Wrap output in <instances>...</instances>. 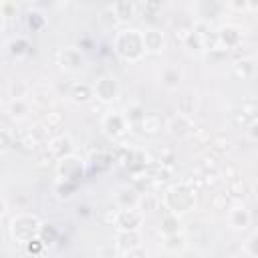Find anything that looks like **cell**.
I'll return each instance as SVG.
<instances>
[{"instance_id": "1", "label": "cell", "mask_w": 258, "mask_h": 258, "mask_svg": "<svg viewBox=\"0 0 258 258\" xmlns=\"http://www.w3.org/2000/svg\"><path fill=\"white\" fill-rule=\"evenodd\" d=\"M113 48L115 52L125 58V60H139L143 56V40H141V30L137 28H121L115 34L113 40Z\"/></svg>"}, {"instance_id": "2", "label": "cell", "mask_w": 258, "mask_h": 258, "mask_svg": "<svg viewBox=\"0 0 258 258\" xmlns=\"http://www.w3.org/2000/svg\"><path fill=\"white\" fill-rule=\"evenodd\" d=\"M196 204V196H194V189L187 187L185 183H179V185H173L165 191V208L169 210V214L173 216H179V214H185L194 208Z\"/></svg>"}, {"instance_id": "3", "label": "cell", "mask_w": 258, "mask_h": 258, "mask_svg": "<svg viewBox=\"0 0 258 258\" xmlns=\"http://www.w3.org/2000/svg\"><path fill=\"white\" fill-rule=\"evenodd\" d=\"M40 226L42 224H40V220L36 216H32V214H20V216H16L10 222V234H12L14 240L26 244V242H30L32 238L38 236Z\"/></svg>"}, {"instance_id": "4", "label": "cell", "mask_w": 258, "mask_h": 258, "mask_svg": "<svg viewBox=\"0 0 258 258\" xmlns=\"http://www.w3.org/2000/svg\"><path fill=\"white\" fill-rule=\"evenodd\" d=\"M93 93L97 95V99H99L101 103H111V101H115L117 95H119V83H117L115 77L105 75V77L97 79V83H95V87H93Z\"/></svg>"}, {"instance_id": "5", "label": "cell", "mask_w": 258, "mask_h": 258, "mask_svg": "<svg viewBox=\"0 0 258 258\" xmlns=\"http://www.w3.org/2000/svg\"><path fill=\"white\" fill-rule=\"evenodd\" d=\"M56 169H58V175H60L62 181H75L83 173V161L69 153V155L58 159V167Z\"/></svg>"}, {"instance_id": "6", "label": "cell", "mask_w": 258, "mask_h": 258, "mask_svg": "<svg viewBox=\"0 0 258 258\" xmlns=\"http://www.w3.org/2000/svg\"><path fill=\"white\" fill-rule=\"evenodd\" d=\"M216 34H218L220 48H224V50L238 46L240 40H242V32H240V28L234 26V24H224V26H220V30H218Z\"/></svg>"}, {"instance_id": "7", "label": "cell", "mask_w": 258, "mask_h": 258, "mask_svg": "<svg viewBox=\"0 0 258 258\" xmlns=\"http://www.w3.org/2000/svg\"><path fill=\"white\" fill-rule=\"evenodd\" d=\"M141 222H143V214L137 212V210L133 208V210H119V214H117V222H115V224H117L121 230L137 232L139 226H141Z\"/></svg>"}, {"instance_id": "8", "label": "cell", "mask_w": 258, "mask_h": 258, "mask_svg": "<svg viewBox=\"0 0 258 258\" xmlns=\"http://www.w3.org/2000/svg\"><path fill=\"white\" fill-rule=\"evenodd\" d=\"M141 40L145 52H161L165 46V36L159 28H147L145 32H141Z\"/></svg>"}, {"instance_id": "9", "label": "cell", "mask_w": 258, "mask_h": 258, "mask_svg": "<svg viewBox=\"0 0 258 258\" xmlns=\"http://www.w3.org/2000/svg\"><path fill=\"white\" fill-rule=\"evenodd\" d=\"M81 62H83L81 50L75 48V46H67V48H62L60 54H58V64H60L62 69H67V71H77V69L81 67Z\"/></svg>"}, {"instance_id": "10", "label": "cell", "mask_w": 258, "mask_h": 258, "mask_svg": "<svg viewBox=\"0 0 258 258\" xmlns=\"http://www.w3.org/2000/svg\"><path fill=\"white\" fill-rule=\"evenodd\" d=\"M167 129H169V133H171L173 137H177V139H183V137H187V135L194 131V125H191V119L177 115V117H173V119L169 121Z\"/></svg>"}, {"instance_id": "11", "label": "cell", "mask_w": 258, "mask_h": 258, "mask_svg": "<svg viewBox=\"0 0 258 258\" xmlns=\"http://www.w3.org/2000/svg\"><path fill=\"white\" fill-rule=\"evenodd\" d=\"M181 79H183V71H181L179 64L171 62V64L163 67V71H161V83H163V87H167V89H175V87L179 85Z\"/></svg>"}, {"instance_id": "12", "label": "cell", "mask_w": 258, "mask_h": 258, "mask_svg": "<svg viewBox=\"0 0 258 258\" xmlns=\"http://www.w3.org/2000/svg\"><path fill=\"white\" fill-rule=\"evenodd\" d=\"M125 125L127 123H125L123 115H119V113H109L103 119V127L107 131V135H111V137H119L125 131Z\"/></svg>"}, {"instance_id": "13", "label": "cell", "mask_w": 258, "mask_h": 258, "mask_svg": "<svg viewBox=\"0 0 258 258\" xmlns=\"http://www.w3.org/2000/svg\"><path fill=\"white\" fill-rule=\"evenodd\" d=\"M30 95H32L30 99L36 105H40V107H48V105L54 103V93L46 85H34V87H30Z\"/></svg>"}, {"instance_id": "14", "label": "cell", "mask_w": 258, "mask_h": 258, "mask_svg": "<svg viewBox=\"0 0 258 258\" xmlns=\"http://www.w3.org/2000/svg\"><path fill=\"white\" fill-rule=\"evenodd\" d=\"M234 123L242 125V127H254L256 125V107L254 105H242V109H238L234 113Z\"/></svg>"}, {"instance_id": "15", "label": "cell", "mask_w": 258, "mask_h": 258, "mask_svg": "<svg viewBox=\"0 0 258 258\" xmlns=\"http://www.w3.org/2000/svg\"><path fill=\"white\" fill-rule=\"evenodd\" d=\"M175 105H177V113H179L181 117H187V119H191V117L196 115V111H198V101H196V97L189 95V93L177 97Z\"/></svg>"}, {"instance_id": "16", "label": "cell", "mask_w": 258, "mask_h": 258, "mask_svg": "<svg viewBox=\"0 0 258 258\" xmlns=\"http://www.w3.org/2000/svg\"><path fill=\"white\" fill-rule=\"evenodd\" d=\"M137 127H139L145 135H157V133L163 129V121H161V117L155 115V113H145L143 121H141Z\"/></svg>"}, {"instance_id": "17", "label": "cell", "mask_w": 258, "mask_h": 258, "mask_svg": "<svg viewBox=\"0 0 258 258\" xmlns=\"http://www.w3.org/2000/svg\"><path fill=\"white\" fill-rule=\"evenodd\" d=\"M141 246V238H139V232H127V230H121L117 234V248L127 252V250H133Z\"/></svg>"}, {"instance_id": "18", "label": "cell", "mask_w": 258, "mask_h": 258, "mask_svg": "<svg viewBox=\"0 0 258 258\" xmlns=\"http://www.w3.org/2000/svg\"><path fill=\"white\" fill-rule=\"evenodd\" d=\"M46 149H48V153H50L52 157L60 159V157L69 155V151H71V139H69V137L58 135V137L50 139V143H48V147H46Z\"/></svg>"}, {"instance_id": "19", "label": "cell", "mask_w": 258, "mask_h": 258, "mask_svg": "<svg viewBox=\"0 0 258 258\" xmlns=\"http://www.w3.org/2000/svg\"><path fill=\"white\" fill-rule=\"evenodd\" d=\"M69 97H71V101H75V103H87V101L93 97V89H91L89 85H85V83H75V85L71 87Z\"/></svg>"}, {"instance_id": "20", "label": "cell", "mask_w": 258, "mask_h": 258, "mask_svg": "<svg viewBox=\"0 0 258 258\" xmlns=\"http://www.w3.org/2000/svg\"><path fill=\"white\" fill-rule=\"evenodd\" d=\"M228 220H230V226L232 228H242L244 230L250 224V214H248L246 208H234V210H230Z\"/></svg>"}, {"instance_id": "21", "label": "cell", "mask_w": 258, "mask_h": 258, "mask_svg": "<svg viewBox=\"0 0 258 258\" xmlns=\"http://www.w3.org/2000/svg\"><path fill=\"white\" fill-rule=\"evenodd\" d=\"M117 204L121 206V210H133L139 204V196L135 189H121L117 194Z\"/></svg>"}, {"instance_id": "22", "label": "cell", "mask_w": 258, "mask_h": 258, "mask_svg": "<svg viewBox=\"0 0 258 258\" xmlns=\"http://www.w3.org/2000/svg\"><path fill=\"white\" fill-rule=\"evenodd\" d=\"M143 117H145V109L139 105V103H131L129 107H127V111H125V123H129V125H133V127H137L141 121H143Z\"/></svg>"}, {"instance_id": "23", "label": "cell", "mask_w": 258, "mask_h": 258, "mask_svg": "<svg viewBox=\"0 0 258 258\" xmlns=\"http://www.w3.org/2000/svg\"><path fill=\"white\" fill-rule=\"evenodd\" d=\"M113 10L117 14V20H127V18H133V14L137 12V4H133V2H117V4H113Z\"/></svg>"}, {"instance_id": "24", "label": "cell", "mask_w": 258, "mask_h": 258, "mask_svg": "<svg viewBox=\"0 0 258 258\" xmlns=\"http://www.w3.org/2000/svg\"><path fill=\"white\" fill-rule=\"evenodd\" d=\"M8 113H10V117H14V119H24L26 113H28V103H26V99H12L10 105H8Z\"/></svg>"}, {"instance_id": "25", "label": "cell", "mask_w": 258, "mask_h": 258, "mask_svg": "<svg viewBox=\"0 0 258 258\" xmlns=\"http://www.w3.org/2000/svg\"><path fill=\"white\" fill-rule=\"evenodd\" d=\"M163 248L167 250V252H179V250H183L185 248V238L177 232V234H169V236H165V240H163Z\"/></svg>"}, {"instance_id": "26", "label": "cell", "mask_w": 258, "mask_h": 258, "mask_svg": "<svg viewBox=\"0 0 258 258\" xmlns=\"http://www.w3.org/2000/svg\"><path fill=\"white\" fill-rule=\"evenodd\" d=\"M8 93H10L12 99H24L30 93V85L24 83V81H12L8 85Z\"/></svg>"}, {"instance_id": "27", "label": "cell", "mask_w": 258, "mask_h": 258, "mask_svg": "<svg viewBox=\"0 0 258 258\" xmlns=\"http://www.w3.org/2000/svg\"><path fill=\"white\" fill-rule=\"evenodd\" d=\"M236 75L240 79H250L254 75V60L252 58H244L236 62Z\"/></svg>"}, {"instance_id": "28", "label": "cell", "mask_w": 258, "mask_h": 258, "mask_svg": "<svg viewBox=\"0 0 258 258\" xmlns=\"http://www.w3.org/2000/svg\"><path fill=\"white\" fill-rule=\"evenodd\" d=\"M161 232L165 236L169 234H177V216L173 214H165V218L161 220Z\"/></svg>"}, {"instance_id": "29", "label": "cell", "mask_w": 258, "mask_h": 258, "mask_svg": "<svg viewBox=\"0 0 258 258\" xmlns=\"http://www.w3.org/2000/svg\"><path fill=\"white\" fill-rule=\"evenodd\" d=\"M10 52L12 54H16V56H20V54H24L26 52V48H28V40L24 38V36H16V38H12L10 40Z\"/></svg>"}, {"instance_id": "30", "label": "cell", "mask_w": 258, "mask_h": 258, "mask_svg": "<svg viewBox=\"0 0 258 258\" xmlns=\"http://www.w3.org/2000/svg\"><path fill=\"white\" fill-rule=\"evenodd\" d=\"M226 56H228V50H224V48L206 50V60H208L210 64H220L222 60H226Z\"/></svg>"}, {"instance_id": "31", "label": "cell", "mask_w": 258, "mask_h": 258, "mask_svg": "<svg viewBox=\"0 0 258 258\" xmlns=\"http://www.w3.org/2000/svg\"><path fill=\"white\" fill-rule=\"evenodd\" d=\"M75 187H77L75 181H62V179H60V181L56 183V191H58L60 198H71L73 191H75Z\"/></svg>"}, {"instance_id": "32", "label": "cell", "mask_w": 258, "mask_h": 258, "mask_svg": "<svg viewBox=\"0 0 258 258\" xmlns=\"http://www.w3.org/2000/svg\"><path fill=\"white\" fill-rule=\"evenodd\" d=\"M38 238L42 240V244H48V242H52L54 238H56V230L52 228V226H40V230H38Z\"/></svg>"}, {"instance_id": "33", "label": "cell", "mask_w": 258, "mask_h": 258, "mask_svg": "<svg viewBox=\"0 0 258 258\" xmlns=\"http://www.w3.org/2000/svg\"><path fill=\"white\" fill-rule=\"evenodd\" d=\"M42 248H44V244H42V240H40L38 236L32 238L30 242H26V252H28V254H40Z\"/></svg>"}, {"instance_id": "34", "label": "cell", "mask_w": 258, "mask_h": 258, "mask_svg": "<svg viewBox=\"0 0 258 258\" xmlns=\"http://www.w3.org/2000/svg\"><path fill=\"white\" fill-rule=\"evenodd\" d=\"M28 26H30L32 30H36V28H42V26H44V16H42V14H38V12H32V14H28Z\"/></svg>"}, {"instance_id": "35", "label": "cell", "mask_w": 258, "mask_h": 258, "mask_svg": "<svg viewBox=\"0 0 258 258\" xmlns=\"http://www.w3.org/2000/svg\"><path fill=\"white\" fill-rule=\"evenodd\" d=\"M101 18H103L107 24H115V22H117V14H115V10H113V4H111V6H105V8L101 10Z\"/></svg>"}, {"instance_id": "36", "label": "cell", "mask_w": 258, "mask_h": 258, "mask_svg": "<svg viewBox=\"0 0 258 258\" xmlns=\"http://www.w3.org/2000/svg\"><path fill=\"white\" fill-rule=\"evenodd\" d=\"M12 145V133L8 129H0V151L8 149Z\"/></svg>"}, {"instance_id": "37", "label": "cell", "mask_w": 258, "mask_h": 258, "mask_svg": "<svg viewBox=\"0 0 258 258\" xmlns=\"http://www.w3.org/2000/svg\"><path fill=\"white\" fill-rule=\"evenodd\" d=\"M117 214H119V210H105L103 212V222L109 224V226H113L117 222Z\"/></svg>"}, {"instance_id": "38", "label": "cell", "mask_w": 258, "mask_h": 258, "mask_svg": "<svg viewBox=\"0 0 258 258\" xmlns=\"http://www.w3.org/2000/svg\"><path fill=\"white\" fill-rule=\"evenodd\" d=\"M256 240H258V236H256V234H252V236H250V240H248V242H246V246H244V248H246V252H248L252 258L258 254V250H256Z\"/></svg>"}, {"instance_id": "39", "label": "cell", "mask_w": 258, "mask_h": 258, "mask_svg": "<svg viewBox=\"0 0 258 258\" xmlns=\"http://www.w3.org/2000/svg\"><path fill=\"white\" fill-rule=\"evenodd\" d=\"M125 258H147V252H145L141 246H137V248H133V250H127V252H125Z\"/></svg>"}, {"instance_id": "40", "label": "cell", "mask_w": 258, "mask_h": 258, "mask_svg": "<svg viewBox=\"0 0 258 258\" xmlns=\"http://www.w3.org/2000/svg\"><path fill=\"white\" fill-rule=\"evenodd\" d=\"M143 10L145 12H157V10H161V2H145Z\"/></svg>"}, {"instance_id": "41", "label": "cell", "mask_w": 258, "mask_h": 258, "mask_svg": "<svg viewBox=\"0 0 258 258\" xmlns=\"http://www.w3.org/2000/svg\"><path fill=\"white\" fill-rule=\"evenodd\" d=\"M46 123H48V125H58V123H60V115L54 113V111H50V113L46 115Z\"/></svg>"}, {"instance_id": "42", "label": "cell", "mask_w": 258, "mask_h": 258, "mask_svg": "<svg viewBox=\"0 0 258 258\" xmlns=\"http://www.w3.org/2000/svg\"><path fill=\"white\" fill-rule=\"evenodd\" d=\"M89 214H91V212H89V206H79V208H77V216H79V218H81V216L85 218V216H89Z\"/></svg>"}, {"instance_id": "43", "label": "cell", "mask_w": 258, "mask_h": 258, "mask_svg": "<svg viewBox=\"0 0 258 258\" xmlns=\"http://www.w3.org/2000/svg\"><path fill=\"white\" fill-rule=\"evenodd\" d=\"M6 214V202H4V198H0V216H4Z\"/></svg>"}, {"instance_id": "44", "label": "cell", "mask_w": 258, "mask_h": 258, "mask_svg": "<svg viewBox=\"0 0 258 258\" xmlns=\"http://www.w3.org/2000/svg\"><path fill=\"white\" fill-rule=\"evenodd\" d=\"M2 26H4V14L0 12V28H2Z\"/></svg>"}, {"instance_id": "45", "label": "cell", "mask_w": 258, "mask_h": 258, "mask_svg": "<svg viewBox=\"0 0 258 258\" xmlns=\"http://www.w3.org/2000/svg\"><path fill=\"white\" fill-rule=\"evenodd\" d=\"M117 258H125V256H117Z\"/></svg>"}, {"instance_id": "46", "label": "cell", "mask_w": 258, "mask_h": 258, "mask_svg": "<svg viewBox=\"0 0 258 258\" xmlns=\"http://www.w3.org/2000/svg\"><path fill=\"white\" fill-rule=\"evenodd\" d=\"M56 258H62V256H56Z\"/></svg>"}]
</instances>
